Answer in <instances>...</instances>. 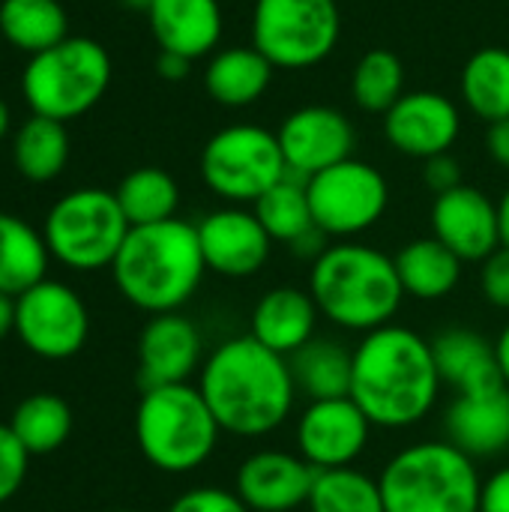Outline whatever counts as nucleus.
Returning a JSON list of instances; mask_svg holds the SVG:
<instances>
[{
    "mask_svg": "<svg viewBox=\"0 0 509 512\" xmlns=\"http://www.w3.org/2000/svg\"><path fill=\"white\" fill-rule=\"evenodd\" d=\"M195 387L219 429L234 438L273 435L288 423L297 402L288 360L255 342L249 333L219 342L204 357Z\"/></svg>",
    "mask_w": 509,
    "mask_h": 512,
    "instance_id": "1",
    "label": "nucleus"
},
{
    "mask_svg": "<svg viewBox=\"0 0 509 512\" xmlns=\"http://www.w3.org/2000/svg\"><path fill=\"white\" fill-rule=\"evenodd\" d=\"M432 342L411 327L387 324L354 348L351 399L375 429H411L423 423L441 396Z\"/></svg>",
    "mask_w": 509,
    "mask_h": 512,
    "instance_id": "2",
    "label": "nucleus"
},
{
    "mask_svg": "<svg viewBox=\"0 0 509 512\" xmlns=\"http://www.w3.org/2000/svg\"><path fill=\"white\" fill-rule=\"evenodd\" d=\"M207 273L198 228L186 219L129 228L111 276L126 303L147 315L180 312L201 288Z\"/></svg>",
    "mask_w": 509,
    "mask_h": 512,
    "instance_id": "3",
    "label": "nucleus"
},
{
    "mask_svg": "<svg viewBox=\"0 0 509 512\" xmlns=\"http://www.w3.org/2000/svg\"><path fill=\"white\" fill-rule=\"evenodd\" d=\"M309 294L321 318L363 336L393 324L405 300L396 261L357 240H336L312 261Z\"/></svg>",
    "mask_w": 509,
    "mask_h": 512,
    "instance_id": "4",
    "label": "nucleus"
},
{
    "mask_svg": "<svg viewBox=\"0 0 509 512\" xmlns=\"http://www.w3.org/2000/svg\"><path fill=\"white\" fill-rule=\"evenodd\" d=\"M387 512H480L477 462L450 441L402 447L378 477Z\"/></svg>",
    "mask_w": 509,
    "mask_h": 512,
    "instance_id": "5",
    "label": "nucleus"
},
{
    "mask_svg": "<svg viewBox=\"0 0 509 512\" xmlns=\"http://www.w3.org/2000/svg\"><path fill=\"white\" fill-rule=\"evenodd\" d=\"M219 423L192 384L150 387L135 408V444L162 474H192L219 447Z\"/></svg>",
    "mask_w": 509,
    "mask_h": 512,
    "instance_id": "6",
    "label": "nucleus"
},
{
    "mask_svg": "<svg viewBox=\"0 0 509 512\" xmlns=\"http://www.w3.org/2000/svg\"><path fill=\"white\" fill-rule=\"evenodd\" d=\"M111 84V57L105 45L87 36H66L63 42L39 51L21 72V93L30 114L69 123L84 117Z\"/></svg>",
    "mask_w": 509,
    "mask_h": 512,
    "instance_id": "7",
    "label": "nucleus"
},
{
    "mask_svg": "<svg viewBox=\"0 0 509 512\" xmlns=\"http://www.w3.org/2000/svg\"><path fill=\"white\" fill-rule=\"evenodd\" d=\"M129 228L132 225L123 216L117 195L87 186L54 201L45 216L42 237L54 261L69 270L90 273L114 264Z\"/></svg>",
    "mask_w": 509,
    "mask_h": 512,
    "instance_id": "8",
    "label": "nucleus"
},
{
    "mask_svg": "<svg viewBox=\"0 0 509 512\" xmlns=\"http://www.w3.org/2000/svg\"><path fill=\"white\" fill-rule=\"evenodd\" d=\"M288 174L276 132L234 123L210 135L201 150V180L228 204H255Z\"/></svg>",
    "mask_w": 509,
    "mask_h": 512,
    "instance_id": "9",
    "label": "nucleus"
},
{
    "mask_svg": "<svg viewBox=\"0 0 509 512\" xmlns=\"http://www.w3.org/2000/svg\"><path fill=\"white\" fill-rule=\"evenodd\" d=\"M342 36L336 0H255L252 45L276 69L324 63Z\"/></svg>",
    "mask_w": 509,
    "mask_h": 512,
    "instance_id": "10",
    "label": "nucleus"
},
{
    "mask_svg": "<svg viewBox=\"0 0 509 512\" xmlns=\"http://www.w3.org/2000/svg\"><path fill=\"white\" fill-rule=\"evenodd\" d=\"M306 192L315 225L330 240H354L357 234L375 228L390 204L387 177L375 165L354 156L309 177Z\"/></svg>",
    "mask_w": 509,
    "mask_h": 512,
    "instance_id": "11",
    "label": "nucleus"
},
{
    "mask_svg": "<svg viewBox=\"0 0 509 512\" xmlns=\"http://www.w3.org/2000/svg\"><path fill=\"white\" fill-rule=\"evenodd\" d=\"M15 333L30 354L42 360H69L87 345L90 315L78 291L42 279L15 297Z\"/></svg>",
    "mask_w": 509,
    "mask_h": 512,
    "instance_id": "12",
    "label": "nucleus"
},
{
    "mask_svg": "<svg viewBox=\"0 0 509 512\" xmlns=\"http://www.w3.org/2000/svg\"><path fill=\"white\" fill-rule=\"evenodd\" d=\"M372 423L351 396L309 402L297 417V453L315 471L351 468L369 447Z\"/></svg>",
    "mask_w": 509,
    "mask_h": 512,
    "instance_id": "13",
    "label": "nucleus"
},
{
    "mask_svg": "<svg viewBox=\"0 0 509 512\" xmlns=\"http://www.w3.org/2000/svg\"><path fill=\"white\" fill-rule=\"evenodd\" d=\"M276 138L288 174H297L303 180L351 159L357 141L351 120L330 105H306L291 111L282 120Z\"/></svg>",
    "mask_w": 509,
    "mask_h": 512,
    "instance_id": "14",
    "label": "nucleus"
},
{
    "mask_svg": "<svg viewBox=\"0 0 509 512\" xmlns=\"http://www.w3.org/2000/svg\"><path fill=\"white\" fill-rule=\"evenodd\" d=\"M195 228L207 270L222 279H252L270 261L273 240L252 210L231 204L207 213Z\"/></svg>",
    "mask_w": 509,
    "mask_h": 512,
    "instance_id": "15",
    "label": "nucleus"
},
{
    "mask_svg": "<svg viewBox=\"0 0 509 512\" xmlns=\"http://www.w3.org/2000/svg\"><path fill=\"white\" fill-rule=\"evenodd\" d=\"M432 237L441 240L459 261L483 264L501 249V213L498 204L477 186H456L432 201Z\"/></svg>",
    "mask_w": 509,
    "mask_h": 512,
    "instance_id": "16",
    "label": "nucleus"
},
{
    "mask_svg": "<svg viewBox=\"0 0 509 512\" xmlns=\"http://www.w3.org/2000/svg\"><path fill=\"white\" fill-rule=\"evenodd\" d=\"M462 129L459 108L450 96L435 90H405V96L384 114L387 141L414 159L450 153Z\"/></svg>",
    "mask_w": 509,
    "mask_h": 512,
    "instance_id": "17",
    "label": "nucleus"
},
{
    "mask_svg": "<svg viewBox=\"0 0 509 512\" xmlns=\"http://www.w3.org/2000/svg\"><path fill=\"white\" fill-rule=\"evenodd\" d=\"M315 468L288 450H258L234 474V492L249 512H294L309 504Z\"/></svg>",
    "mask_w": 509,
    "mask_h": 512,
    "instance_id": "18",
    "label": "nucleus"
},
{
    "mask_svg": "<svg viewBox=\"0 0 509 512\" xmlns=\"http://www.w3.org/2000/svg\"><path fill=\"white\" fill-rule=\"evenodd\" d=\"M204 366V339L183 312L153 315L138 336V378L141 387L189 384Z\"/></svg>",
    "mask_w": 509,
    "mask_h": 512,
    "instance_id": "19",
    "label": "nucleus"
},
{
    "mask_svg": "<svg viewBox=\"0 0 509 512\" xmlns=\"http://www.w3.org/2000/svg\"><path fill=\"white\" fill-rule=\"evenodd\" d=\"M444 441L477 459H495L509 450V387L486 393H459L444 414Z\"/></svg>",
    "mask_w": 509,
    "mask_h": 512,
    "instance_id": "20",
    "label": "nucleus"
},
{
    "mask_svg": "<svg viewBox=\"0 0 509 512\" xmlns=\"http://www.w3.org/2000/svg\"><path fill=\"white\" fill-rule=\"evenodd\" d=\"M318 306L309 288L279 285L258 297L249 318V336L279 357H291L318 336Z\"/></svg>",
    "mask_w": 509,
    "mask_h": 512,
    "instance_id": "21",
    "label": "nucleus"
},
{
    "mask_svg": "<svg viewBox=\"0 0 509 512\" xmlns=\"http://www.w3.org/2000/svg\"><path fill=\"white\" fill-rule=\"evenodd\" d=\"M147 24L159 51L189 60L213 54L225 27L219 0H153Z\"/></svg>",
    "mask_w": 509,
    "mask_h": 512,
    "instance_id": "22",
    "label": "nucleus"
},
{
    "mask_svg": "<svg viewBox=\"0 0 509 512\" xmlns=\"http://www.w3.org/2000/svg\"><path fill=\"white\" fill-rule=\"evenodd\" d=\"M432 342L438 375L447 387L459 393H486L507 387L501 378L495 342L468 327H447Z\"/></svg>",
    "mask_w": 509,
    "mask_h": 512,
    "instance_id": "23",
    "label": "nucleus"
},
{
    "mask_svg": "<svg viewBox=\"0 0 509 512\" xmlns=\"http://www.w3.org/2000/svg\"><path fill=\"white\" fill-rule=\"evenodd\" d=\"M273 69L276 66L255 45L222 48L204 69V90L225 108H246L267 93Z\"/></svg>",
    "mask_w": 509,
    "mask_h": 512,
    "instance_id": "24",
    "label": "nucleus"
},
{
    "mask_svg": "<svg viewBox=\"0 0 509 512\" xmlns=\"http://www.w3.org/2000/svg\"><path fill=\"white\" fill-rule=\"evenodd\" d=\"M288 366L297 396H306L309 402L351 396L354 351L345 348L339 339L315 336L312 342H306L300 351L288 357Z\"/></svg>",
    "mask_w": 509,
    "mask_h": 512,
    "instance_id": "25",
    "label": "nucleus"
},
{
    "mask_svg": "<svg viewBox=\"0 0 509 512\" xmlns=\"http://www.w3.org/2000/svg\"><path fill=\"white\" fill-rule=\"evenodd\" d=\"M393 261H396V273H399L405 297H414L423 303L450 297L462 279V264H465L435 237H420V240L405 243Z\"/></svg>",
    "mask_w": 509,
    "mask_h": 512,
    "instance_id": "26",
    "label": "nucleus"
},
{
    "mask_svg": "<svg viewBox=\"0 0 509 512\" xmlns=\"http://www.w3.org/2000/svg\"><path fill=\"white\" fill-rule=\"evenodd\" d=\"M48 243L24 219L0 213V294L21 297L48 273Z\"/></svg>",
    "mask_w": 509,
    "mask_h": 512,
    "instance_id": "27",
    "label": "nucleus"
},
{
    "mask_svg": "<svg viewBox=\"0 0 509 512\" xmlns=\"http://www.w3.org/2000/svg\"><path fill=\"white\" fill-rule=\"evenodd\" d=\"M15 171L30 183H51L63 174L69 162V132L66 123L30 114L12 141Z\"/></svg>",
    "mask_w": 509,
    "mask_h": 512,
    "instance_id": "28",
    "label": "nucleus"
},
{
    "mask_svg": "<svg viewBox=\"0 0 509 512\" xmlns=\"http://www.w3.org/2000/svg\"><path fill=\"white\" fill-rule=\"evenodd\" d=\"M0 36L33 57L69 36V15L60 0H0Z\"/></svg>",
    "mask_w": 509,
    "mask_h": 512,
    "instance_id": "29",
    "label": "nucleus"
},
{
    "mask_svg": "<svg viewBox=\"0 0 509 512\" xmlns=\"http://www.w3.org/2000/svg\"><path fill=\"white\" fill-rule=\"evenodd\" d=\"M252 213L258 216V222L264 225V231L270 234L273 243H285L291 249L318 231L312 204H309V192H306V180L297 174H285L273 189H267L252 204Z\"/></svg>",
    "mask_w": 509,
    "mask_h": 512,
    "instance_id": "30",
    "label": "nucleus"
},
{
    "mask_svg": "<svg viewBox=\"0 0 509 512\" xmlns=\"http://www.w3.org/2000/svg\"><path fill=\"white\" fill-rule=\"evenodd\" d=\"M462 99L468 111L486 123L509 117V51L480 48L462 69Z\"/></svg>",
    "mask_w": 509,
    "mask_h": 512,
    "instance_id": "31",
    "label": "nucleus"
},
{
    "mask_svg": "<svg viewBox=\"0 0 509 512\" xmlns=\"http://www.w3.org/2000/svg\"><path fill=\"white\" fill-rule=\"evenodd\" d=\"M114 195H117V204H120V210L132 228L168 222L177 216V207H180L177 180L156 165H144V168L129 171L117 183Z\"/></svg>",
    "mask_w": 509,
    "mask_h": 512,
    "instance_id": "32",
    "label": "nucleus"
},
{
    "mask_svg": "<svg viewBox=\"0 0 509 512\" xmlns=\"http://www.w3.org/2000/svg\"><path fill=\"white\" fill-rule=\"evenodd\" d=\"M9 429L30 456H48L69 441L72 411L54 393H33L21 399L9 417Z\"/></svg>",
    "mask_w": 509,
    "mask_h": 512,
    "instance_id": "33",
    "label": "nucleus"
},
{
    "mask_svg": "<svg viewBox=\"0 0 509 512\" xmlns=\"http://www.w3.org/2000/svg\"><path fill=\"white\" fill-rule=\"evenodd\" d=\"M306 507L309 512H387L381 483L354 465L318 471Z\"/></svg>",
    "mask_w": 509,
    "mask_h": 512,
    "instance_id": "34",
    "label": "nucleus"
},
{
    "mask_svg": "<svg viewBox=\"0 0 509 512\" xmlns=\"http://www.w3.org/2000/svg\"><path fill=\"white\" fill-rule=\"evenodd\" d=\"M351 96L369 114H387L405 96V66L387 48L366 51L351 75Z\"/></svg>",
    "mask_w": 509,
    "mask_h": 512,
    "instance_id": "35",
    "label": "nucleus"
},
{
    "mask_svg": "<svg viewBox=\"0 0 509 512\" xmlns=\"http://www.w3.org/2000/svg\"><path fill=\"white\" fill-rule=\"evenodd\" d=\"M27 462H30V453L24 450V444L15 438L9 423H0V504L12 501L18 489L24 486Z\"/></svg>",
    "mask_w": 509,
    "mask_h": 512,
    "instance_id": "36",
    "label": "nucleus"
},
{
    "mask_svg": "<svg viewBox=\"0 0 509 512\" xmlns=\"http://www.w3.org/2000/svg\"><path fill=\"white\" fill-rule=\"evenodd\" d=\"M168 512H249V507L240 501L234 489H219V486H198L174 498Z\"/></svg>",
    "mask_w": 509,
    "mask_h": 512,
    "instance_id": "37",
    "label": "nucleus"
},
{
    "mask_svg": "<svg viewBox=\"0 0 509 512\" xmlns=\"http://www.w3.org/2000/svg\"><path fill=\"white\" fill-rule=\"evenodd\" d=\"M480 291L495 306L509 312V249H495L480 267Z\"/></svg>",
    "mask_w": 509,
    "mask_h": 512,
    "instance_id": "38",
    "label": "nucleus"
},
{
    "mask_svg": "<svg viewBox=\"0 0 509 512\" xmlns=\"http://www.w3.org/2000/svg\"><path fill=\"white\" fill-rule=\"evenodd\" d=\"M423 183H426V189H432V195H444V192L462 186V168L450 153L432 156L423 162Z\"/></svg>",
    "mask_w": 509,
    "mask_h": 512,
    "instance_id": "39",
    "label": "nucleus"
},
{
    "mask_svg": "<svg viewBox=\"0 0 509 512\" xmlns=\"http://www.w3.org/2000/svg\"><path fill=\"white\" fill-rule=\"evenodd\" d=\"M480 512H509V465L498 468L489 480H483Z\"/></svg>",
    "mask_w": 509,
    "mask_h": 512,
    "instance_id": "40",
    "label": "nucleus"
},
{
    "mask_svg": "<svg viewBox=\"0 0 509 512\" xmlns=\"http://www.w3.org/2000/svg\"><path fill=\"white\" fill-rule=\"evenodd\" d=\"M486 150H489V156H492L495 165L509 168V117L507 120H498V123H489Z\"/></svg>",
    "mask_w": 509,
    "mask_h": 512,
    "instance_id": "41",
    "label": "nucleus"
},
{
    "mask_svg": "<svg viewBox=\"0 0 509 512\" xmlns=\"http://www.w3.org/2000/svg\"><path fill=\"white\" fill-rule=\"evenodd\" d=\"M189 66H192V60L183 57V54L159 51V57H156V72H159V78H165V81H183V78L189 75Z\"/></svg>",
    "mask_w": 509,
    "mask_h": 512,
    "instance_id": "42",
    "label": "nucleus"
},
{
    "mask_svg": "<svg viewBox=\"0 0 509 512\" xmlns=\"http://www.w3.org/2000/svg\"><path fill=\"white\" fill-rule=\"evenodd\" d=\"M15 330V297L0 294V342Z\"/></svg>",
    "mask_w": 509,
    "mask_h": 512,
    "instance_id": "43",
    "label": "nucleus"
},
{
    "mask_svg": "<svg viewBox=\"0 0 509 512\" xmlns=\"http://www.w3.org/2000/svg\"><path fill=\"white\" fill-rule=\"evenodd\" d=\"M495 354H498V366H501V378L509 387V324L501 330V336L495 339Z\"/></svg>",
    "mask_w": 509,
    "mask_h": 512,
    "instance_id": "44",
    "label": "nucleus"
},
{
    "mask_svg": "<svg viewBox=\"0 0 509 512\" xmlns=\"http://www.w3.org/2000/svg\"><path fill=\"white\" fill-rule=\"evenodd\" d=\"M498 213H501V243L509 249V189L498 201Z\"/></svg>",
    "mask_w": 509,
    "mask_h": 512,
    "instance_id": "45",
    "label": "nucleus"
},
{
    "mask_svg": "<svg viewBox=\"0 0 509 512\" xmlns=\"http://www.w3.org/2000/svg\"><path fill=\"white\" fill-rule=\"evenodd\" d=\"M9 123H12V114H9V105L0 99V141L9 135Z\"/></svg>",
    "mask_w": 509,
    "mask_h": 512,
    "instance_id": "46",
    "label": "nucleus"
},
{
    "mask_svg": "<svg viewBox=\"0 0 509 512\" xmlns=\"http://www.w3.org/2000/svg\"><path fill=\"white\" fill-rule=\"evenodd\" d=\"M120 3L129 9H138V12H150V6H153V0H120Z\"/></svg>",
    "mask_w": 509,
    "mask_h": 512,
    "instance_id": "47",
    "label": "nucleus"
},
{
    "mask_svg": "<svg viewBox=\"0 0 509 512\" xmlns=\"http://www.w3.org/2000/svg\"><path fill=\"white\" fill-rule=\"evenodd\" d=\"M111 512H135V510H111Z\"/></svg>",
    "mask_w": 509,
    "mask_h": 512,
    "instance_id": "48",
    "label": "nucleus"
}]
</instances>
